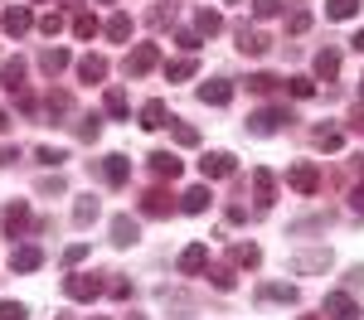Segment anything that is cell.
<instances>
[{"instance_id":"obj_43","label":"cell","mask_w":364,"mask_h":320,"mask_svg":"<svg viewBox=\"0 0 364 320\" xmlns=\"http://www.w3.org/2000/svg\"><path fill=\"white\" fill-rule=\"evenodd\" d=\"M39 29H44V34H49V39H54L58 29H63V15H44V20H39Z\"/></svg>"},{"instance_id":"obj_29","label":"cell","mask_w":364,"mask_h":320,"mask_svg":"<svg viewBox=\"0 0 364 320\" xmlns=\"http://www.w3.org/2000/svg\"><path fill=\"white\" fill-rule=\"evenodd\" d=\"M233 262H243V267H257V262H262V253H257L252 243H238V248H233Z\"/></svg>"},{"instance_id":"obj_23","label":"cell","mask_w":364,"mask_h":320,"mask_svg":"<svg viewBox=\"0 0 364 320\" xmlns=\"http://www.w3.org/2000/svg\"><path fill=\"white\" fill-rule=\"evenodd\" d=\"M331 267V253H301L296 258V272H326Z\"/></svg>"},{"instance_id":"obj_46","label":"cell","mask_w":364,"mask_h":320,"mask_svg":"<svg viewBox=\"0 0 364 320\" xmlns=\"http://www.w3.org/2000/svg\"><path fill=\"white\" fill-rule=\"evenodd\" d=\"M350 44H355V54H364V29L355 34V39H350Z\"/></svg>"},{"instance_id":"obj_31","label":"cell","mask_w":364,"mask_h":320,"mask_svg":"<svg viewBox=\"0 0 364 320\" xmlns=\"http://www.w3.org/2000/svg\"><path fill=\"white\" fill-rule=\"evenodd\" d=\"M340 141H345V136H340L336 126H321V131H316V145H326V150H340Z\"/></svg>"},{"instance_id":"obj_35","label":"cell","mask_w":364,"mask_h":320,"mask_svg":"<svg viewBox=\"0 0 364 320\" xmlns=\"http://www.w3.org/2000/svg\"><path fill=\"white\" fill-rule=\"evenodd\" d=\"M262 296H272V301H296V287H282V282H272V287H262Z\"/></svg>"},{"instance_id":"obj_22","label":"cell","mask_w":364,"mask_h":320,"mask_svg":"<svg viewBox=\"0 0 364 320\" xmlns=\"http://www.w3.org/2000/svg\"><path fill=\"white\" fill-rule=\"evenodd\" d=\"M180 209H185V214H204V209H209V189H204V184H195V189L185 194V204H180Z\"/></svg>"},{"instance_id":"obj_3","label":"cell","mask_w":364,"mask_h":320,"mask_svg":"<svg viewBox=\"0 0 364 320\" xmlns=\"http://www.w3.org/2000/svg\"><path fill=\"white\" fill-rule=\"evenodd\" d=\"M326 316H331V320H355V316H360V306H355L350 291H331V296H326Z\"/></svg>"},{"instance_id":"obj_24","label":"cell","mask_w":364,"mask_h":320,"mask_svg":"<svg viewBox=\"0 0 364 320\" xmlns=\"http://www.w3.org/2000/svg\"><path fill=\"white\" fill-rule=\"evenodd\" d=\"M141 209H146L151 219H161V214H170V204H166V189H151V194L141 199Z\"/></svg>"},{"instance_id":"obj_27","label":"cell","mask_w":364,"mask_h":320,"mask_svg":"<svg viewBox=\"0 0 364 320\" xmlns=\"http://www.w3.org/2000/svg\"><path fill=\"white\" fill-rule=\"evenodd\" d=\"M195 25H199V34H219V29H224V15H214V10H199Z\"/></svg>"},{"instance_id":"obj_34","label":"cell","mask_w":364,"mask_h":320,"mask_svg":"<svg viewBox=\"0 0 364 320\" xmlns=\"http://www.w3.org/2000/svg\"><path fill=\"white\" fill-rule=\"evenodd\" d=\"M287 87H291V97H311V92H316V83H311L306 73H296V78H291Z\"/></svg>"},{"instance_id":"obj_28","label":"cell","mask_w":364,"mask_h":320,"mask_svg":"<svg viewBox=\"0 0 364 320\" xmlns=\"http://www.w3.org/2000/svg\"><path fill=\"white\" fill-rule=\"evenodd\" d=\"M252 184H257V204L267 209V204H272V175H267V170H257V175H252Z\"/></svg>"},{"instance_id":"obj_38","label":"cell","mask_w":364,"mask_h":320,"mask_svg":"<svg viewBox=\"0 0 364 320\" xmlns=\"http://www.w3.org/2000/svg\"><path fill=\"white\" fill-rule=\"evenodd\" d=\"M277 10H282L277 0H252V15H257V20H272Z\"/></svg>"},{"instance_id":"obj_17","label":"cell","mask_w":364,"mask_h":320,"mask_svg":"<svg viewBox=\"0 0 364 320\" xmlns=\"http://www.w3.org/2000/svg\"><path fill=\"white\" fill-rule=\"evenodd\" d=\"M112 243L117 248H132V243H136V219H127V214L112 219Z\"/></svg>"},{"instance_id":"obj_18","label":"cell","mask_w":364,"mask_h":320,"mask_svg":"<svg viewBox=\"0 0 364 320\" xmlns=\"http://www.w3.org/2000/svg\"><path fill=\"white\" fill-rule=\"evenodd\" d=\"M0 25H5V34H25V29L34 25V20H29V10H25V5H15V10H5V20H0Z\"/></svg>"},{"instance_id":"obj_2","label":"cell","mask_w":364,"mask_h":320,"mask_svg":"<svg viewBox=\"0 0 364 320\" xmlns=\"http://www.w3.org/2000/svg\"><path fill=\"white\" fill-rule=\"evenodd\" d=\"M63 296H73V301H92V296H102V282L87 277V272H78V277L63 282Z\"/></svg>"},{"instance_id":"obj_6","label":"cell","mask_w":364,"mask_h":320,"mask_svg":"<svg viewBox=\"0 0 364 320\" xmlns=\"http://www.w3.org/2000/svg\"><path fill=\"white\" fill-rule=\"evenodd\" d=\"M199 102H209V107H228V102H233V83H224V78L204 83V87H199Z\"/></svg>"},{"instance_id":"obj_9","label":"cell","mask_w":364,"mask_h":320,"mask_svg":"<svg viewBox=\"0 0 364 320\" xmlns=\"http://www.w3.org/2000/svg\"><path fill=\"white\" fill-rule=\"evenodd\" d=\"M238 49H243V54H252V58H262L267 54V34H262V29H238Z\"/></svg>"},{"instance_id":"obj_49","label":"cell","mask_w":364,"mask_h":320,"mask_svg":"<svg viewBox=\"0 0 364 320\" xmlns=\"http://www.w3.org/2000/svg\"><path fill=\"white\" fill-rule=\"evenodd\" d=\"M301 320H316V316H301Z\"/></svg>"},{"instance_id":"obj_21","label":"cell","mask_w":364,"mask_h":320,"mask_svg":"<svg viewBox=\"0 0 364 320\" xmlns=\"http://www.w3.org/2000/svg\"><path fill=\"white\" fill-rule=\"evenodd\" d=\"M316 73H321V78H336L340 73V54L336 49H321V54H316Z\"/></svg>"},{"instance_id":"obj_37","label":"cell","mask_w":364,"mask_h":320,"mask_svg":"<svg viewBox=\"0 0 364 320\" xmlns=\"http://www.w3.org/2000/svg\"><path fill=\"white\" fill-rule=\"evenodd\" d=\"M248 87H252V92H272V87H277V78H272V73H252Z\"/></svg>"},{"instance_id":"obj_33","label":"cell","mask_w":364,"mask_h":320,"mask_svg":"<svg viewBox=\"0 0 364 320\" xmlns=\"http://www.w3.org/2000/svg\"><path fill=\"white\" fill-rule=\"evenodd\" d=\"M73 34H78V39H92V34H97V20H92V15H78V20H73Z\"/></svg>"},{"instance_id":"obj_19","label":"cell","mask_w":364,"mask_h":320,"mask_svg":"<svg viewBox=\"0 0 364 320\" xmlns=\"http://www.w3.org/2000/svg\"><path fill=\"white\" fill-rule=\"evenodd\" d=\"M39 68L54 78V73H63V68H68V54H63V49H44V54H39Z\"/></svg>"},{"instance_id":"obj_25","label":"cell","mask_w":364,"mask_h":320,"mask_svg":"<svg viewBox=\"0 0 364 320\" xmlns=\"http://www.w3.org/2000/svg\"><path fill=\"white\" fill-rule=\"evenodd\" d=\"M92 219H97V199H78L73 204V224H78V228H87Z\"/></svg>"},{"instance_id":"obj_11","label":"cell","mask_w":364,"mask_h":320,"mask_svg":"<svg viewBox=\"0 0 364 320\" xmlns=\"http://www.w3.org/2000/svg\"><path fill=\"white\" fill-rule=\"evenodd\" d=\"M10 267H15V272H39V267H44V253H39V248H15V253H10Z\"/></svg>"},{"instance_id":"obj_20","label":"cell","mask_w":364,"mask_h":320,"mask_svg":"<svg viewBox=\"0 0 364 320\" xmlns=\"http://www.w3.org/2000/svg\"><path fill=\"white\" fill-rule=\"evenodd\" d=\"M195 58H175V63H166V78L170 83H185V78H195Z\"/></svg>"},{"instance_id":"obj_12","label":"cell","mask_w":364,"mask_h":320,"mask_svg":"<svg viewBox=\"0 0 364 320\" xmlns=\"http://www.w3.org/2000/svg\"><path fill=\"white\" fill-rule=\"evenodd\" d=\"M209 267V248L204 243H190L185 253H180V272H204Z\"/></svg>"},{"instance_id":"obj_8","label":"cell","mask_w":364,"mask_h":320,"mask_svg":"<svg viewBox=\"0 0 364 320\" xmlns=\"http://www.w3.org/2000/svg\"><path fill=\"white\" fill-rule=\"evenodd\" d=\"M25 58H5V68H0V78H5V87H10V92H15V97H20V92H25Z\"/></svg>"},{"instance_id":"obj_47","label":"cell","mask_w":364,"mask_h":320,"mask_svg":"<svg viewBox=\"0 0 364 320\" xmlns=\"http://www.w3.org/2000/svg\"><path fill=\"white\" fill-rule=\"evenodd\" d=\"M350 126H355V131H364V107L355 112V121H350Z\"/></svg>"},{"instance_id":"obj_10","label":"cell","mask_w":364,"mask_h":320,"mask_svg":"<svg viewBox=\"0 0 364 320\" xmlns=\"http://www.w3.org/2000/svg\"><path fill=\"white\" fill-rule=\"evenodd\" d=\"M282 121H291V116H287V112H257V116L248 121V131H252V136H272Z\"/></svg>"},{"instance_id":"obj_50","label":"cell","mask_w":364,"mask_h":320,"mask_svg":"<svg viewBox=\"0 0 364 320\" xmlns=\"http://www.w3.org/2000/svg\"><path fill=\"white\" fill-rule=\"evenodd\" d=\"M132 320H141V316H132Z\"/></svg>"},{"instance_id":"obj_30","label":"cell","mask_w":364,"mask_h":320,"mask_svg":"<svg viewBox=\"0 0 364 320\" xmlns=\"http://www.w3.org/2000/svg\"><path fill=\"white\" fill-rule=\"evenodd\" d=\"M107 112L127 116V92H122V87H107Z\"/></svg>"},{"instance_id":"obj_42","label":"cell","mask_w":364,"mask_h":320,"mask_svg":"<svg viewBox=\"0 0 364 320\" xmlns=\"http://www.w3.org/2000/svg\"><path fill=\"white\" fill-rule=\"evenodd\" d=\"M214 287H219V291H233V272H228V267H214Z\"/></svg>"},{"instance_id":"obj_1","label":"cell","mask_w":364,"mask_h":320,"mask_svg":"<svg viewBox=\"0 0 364 320\" xmlns=\"http://www.w3.org/2000/svg\"><path fill=\"white\" fill-rule=\"evenodd\" d=\"M287 184H291L296 194H316V189H321V170H316L311 160H301V165L287 170Z\"/></svg>"},{"instance_id":"obj_40","label":"cell","mask_w":364,"mask_h":320,"mask_svg":"<svg viewBox=\"0 0 364 320\" xmlns=\"http://www.w3.org/2000/svg\"><path fill=\"white\" fill-rule=\"evenodd\" d=\"M0 320H25V306L20 301H0Z\"/></svg>"},{"instance_id":"obj_7","label":"cell","mask_w":364,"mask_h":320,"mask_svg":"<svg viewBox=\"0 0 364 320\" xmlns=\"http://www.w3.org/2000/svg\"><path fill=\"white\" fill-rule=\"evenodd\" d=\"M25 228H29V204H25V199H15L10 209H5V233H10V238H20Z\"/></svg>"},{"instance_id":"obj_32","label":"cell","mask_w":364,"mask_h":320,"mask_svg":"<svg viewBox=\"0 0 364 320\" xmlns=\"http://www.w3.org/2000/svg\"><path fill=\"white\" fill-rule=\"evenodd\" d=\"M127 34H132V20L127 15H112L107 20V39H127Z\"/></svg>"},{"instance_id":"obj_5","label":"cell","mask_w":364,"mask_h":320,"mask_svg":"<svg viewBox=\"0 0 364 320\" xmlns=\"http://www.w3.org/2000/svg\"><path fill=\"white\" fill-rule=\"evenodd\" d=\"M156 44H141V49H132V54H127V73H132V78H141V73H151V68H156Z\"/></svg>"},{"instance_id":"obj_41","label":"cell","mask_w":364,"mask_h":320,"mask_svg":"<svg viewBox=\"0 0 364 320\" xmlns=\"http://www.w3.org/2000/svg\"><path fill=\"white\" fill-rule=\"evenodd\" d=\"M175 141H180V145H199V131H195V126H185V121H180V126H175Z\"/></svg>"},{"instance_id":"obj_26","label":"cell","mask_w":364,"mask_h":320,"mask_svg":"<svg viewBox=\"0 0 364 320\" xmlns=\"http://www.w3.org/2000/svg\"><path fill=\"white\" fill-rule=\"evenodd\" d=\"M355 10H360V0H331V5H326L331 20H355Z\"/></svg>"},{"instance_id":"obj_45","label":"cell","mask_w":364,"mask_h":320,"mask_svg":"<svg viewBox=\"0 0 364 320\" xmlns=\"http://www.w3.org/2000/svg\"><path fill=\"white\" fill-rule=\"evenodd\" d=\"M350 204H355V209L364 214V184H355V194H350Z\"/></svg>"},{"instance_id":"obj_39","label":"cell","mask_w":364,"mask_h":320,"mask_svg":"<svg viewBox=\"0 0 364 320\" xmlns=\"http://www.w3.org/2000/svg\"><path fill=\"white\" fill-rule=\"evenodd\" d=\"M39 160H44V165H63V160H68V150H54V145H39Z\"/></svg>"},{"instance_id":"obj_36","label":"cell","mask_w":364,"mask_h":320,"mask_svg":"<svg viewBox=\"0 0 364 320\" xmlns=\"http://www.w3.org/2000/svg\"><path fill=\"white\" fill-rule=\"evenodd\" d=\"M306 29H311V15H306V10H296V15L287 20V34H306Z\"/></svg>"},{"instance_id":"obj_16","label":"cell","mask_w":364,"mask_h":320,"mask_svg":"<svg viewBox=\"0 0 364 320\" xmlns=\"http://www.w3.org/2000/svg\"><path fill=\"white\" fill-rule=\"evenodd\" d=\"M102 175H107V184H127L132 160H127V155H107V160H102Z\"/></svg>"},{"instance_id":"obj_15","label":"cell","mask_w":364,"mask_h":320,"mask_svg":"<svg viewBox=\"0 0 364 320\" xmlns=\"http://www.w3.org/2000/svg\"><path fill=\"white\" fill-rule=\"evenodd\" d=\"M151 170L161 175V180H175V175H180V155H175V150H156V155H151Z\"/></svg>"},{"instance_id":"obj_14","label":"cell","mask_w":364,"mask_h":320,"mask_svg":"<svg viewBox=\"0 0 364 320\" xmlns=\"http://www.w3.org/2000/svg\"><path fill=\"white\" fill-rule=\"evenodd\" d=\"M78 78H83V83H102V78H107V58H102V54H87L83 63H78Z\"/></svg>"},{"instance_id":"obj_13","label":"cell","mask_w":364,"mask_h":320,"mask_svg":"<svg viewBox=\"0 0 364 320\" xmlns=\"http://www.w3.org/2000/svg\"><path fill=\"white\" fill-rule=\"evenodd\" d=\"M166 102H161V97H156V102H146V107H141V131H161V126H166Z\"/></svg>"},{"instance_id":"obj_4","label":"cell","mask_w":364,"mask_h":320,"mask_svg":"<svg viewBox=\"0 0 364 320\" xmlns=\"http://www.w3.org/2000/svg\"><path fill=\"white\" fill-rule=\"evenodd\" d=\"M233 170H238V165H233L228 150H214V155L199 160V175H204V180H224V175H233Z\"/></svg>"},{"instance_id":"obj_48","label":"cell","mask_w":364,"mask_h":320,"mask_svg":"<svg viewBox=\"0 0 364 320\" xmlns=\"http://www.w3.org/2000/svg\"><path fill=\"white\" fill-rule=\"evenodd\" d=\"M0 131H10V116H5V112H0Z\"/></svg>"},{"instance_id":"obj_44","label":"cell","mask_w":364,"mask_h":320,"mask_svg":"<svg viewBox=\"0 0 364 320\" xmlns=\"http://www.w3.org/2000/svg\"><path fill=\"white\" fill-rule=\"evenodd\" d=\"M63 258H68V262H83V258H87V243H73V248H68Z\"/></svg>"}]
</instances>
